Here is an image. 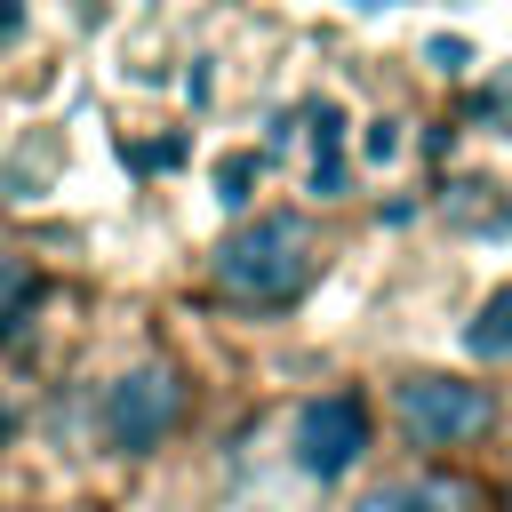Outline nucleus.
<instances>
[{"label":"nucleus","instance_id":"nucleus-1","mask_svg":"<svg viewBox=\"0 0 512 512\" xmlns=\"http://www.w3.org/2000/svg\"><path fill=\"white\" fill-rule=\"evenodd\" d=\"M312 272H320V232H312V216H296V208L240 216V224L216 240V256H208V280H216L232 304H256V312L296 304V296L312 288Z\"/></svg>","mask_w":512,"mask_h":512},{"label":"nucleus","instance_id":"nucleus-2","mask_svg":"<svg viewBox=\"0 0 512 512\" xmlns=\"http://www.w3.org/2000/svg\"><path fill=\"white\" fill-rule=\"evenodd\" d=\"M184 408H192V392H184V368L176 360H128L96 392V440L112 456H152L184 424Z\"/></svg>","mask_w":512,"mask_h":512},{"label":"nucleus","instance_id":"nucleus-3","mask_svg":"<svg viewBox=\"0 0 512 512\" xmlns=\"http://www.w3.org/2000/svg\"><path fill=\"white\" fill-rule=\"evenodd\" d=\"M392 416H400V432L416 448H464V440H480L496 424V400H488V384H464V376L424 368V376H400L392 384Z\"/></svg>","mask_w":512,"mask_h":512},{"label":"nucleus","instance_id":"nucleus-4","mask_svg":"<svg viewBox=\"0 0 512 512\" xmlns=\"http://www.w3.org/2000/svg\"><path fill=\"white\" fill-rule=\"evenodd\" d=\"M304 480H344L360 456H368V400L360 392H312L296 408V432H288Z\"/></svg>","mask_w":512,"mask_h":512},{"label":"nucleus","instance_id":"nucleus-5","mask_svg":"<svg viewBox=\"0 0 512 512\" xmlns=\"http://www.w3.org/2000/svg\"><path fill=\"white\" fill-rule=\"evenodd\" d=\"M464 496L456 488H440V480H384V488H368L352 512H456Z\"/></svg>","mask_w":512,"mask_h":512},{"label":"nucleus","instance_id":"nucleus-6","mask_svg":"<svg viewBox=\"0 0 512 512\" xmlns=\"http://www.w3.org/2000/svg\"><path fill=\"white\" fill-rule=\"evenodd\" d=\"M336 184H344V112L312 104V192H336Z\"/></svg>","mask_w":512,"mask_h":512},{"label":"nucleus","instance_id":"nucleus-7","mask_svg":"<svg viewBox=\"0 0 512 512\" xmlns=\"http://www.w3.org/2000/svg\"><path fill=\"white\" fill-rule=\"evenodd\" d=\"M464 352H472V360H512V288H496V296L472 312Z\"/></svg>","mask_w":512,"mask_h":512},{"label":"nucleus","instance_id":"nucleus-8","mask_svg":"<svg viewBox=\"0 0 512 512\" xmlns=\"http://www.w3.org/2000/svg\"><path fill=\"white\" fill-rule=\"evenodd\" d=\"M424 56H432V72H472V48H464L456 32H432V40H424Z\"/></svg>","mask_w":512,"mask_h":512},{"label":"nucleus","instance_id":"nucleus-9","mask_svg":"<svg viewBox=\"0 0 512 512\" xmlns=\"http://www.w3.org/2000/svg\"><path fill=\"white\" fill-rule=\"evenodd\" d=\"M360 152H368V160H400V120H368Z\"/></svg>","mask_w":512,"mask_h":512},{"label":"nucleus","instance_id":"nucleus-10","mask_svg":"<svg viewBox=\"0 0 512 512\" xmlns=\"http://www.w3.org/2000/svg\"><path fill=\"white\" fill-rule=\"evenodd\" d=\"M248 176H256V152H240V160H224V168H216V184H224V200H232V208L248 200Z\"/></svg>","mask_w":512,"mask_h":512},{"label":"nucleus","instance_id":"nucleus-11","mask_svg":"<svg viewBox=\"0 0 512 512\" xmlns=\"http://www.w3.org/2000/svg\"><path fill=\"white\" fill-rule=\"evenodd\" d=\"M8 440H16V408H0V448H8Z\"/></svg>","mask_w":512,"mask_h":512},{"label":"nucleus","instance_id":"nucleus-12","mask_svg":"<svg viewBox=\"0 0 512 512\" xmlns=\"http://www.w3.org/2000/svg\"><path fill=\"white\" fill-rule=\"evenodd\" d=\"M352 8H392V0H352Z\"/></svg>","mask_w":512,"mask_h":512}]
</instances>
